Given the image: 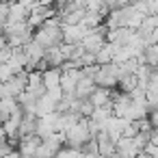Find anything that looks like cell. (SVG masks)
I'll return each mask as SVG.
<instances>
[{
	"instance_id": "obj_15",
	"label": "cell",
	"mask_w": 158,
	"mask_h": 158,
	"mask_svg": "<svg viewBox=\"0 0 158 158\" xmlns=\"http://www.w3.org/2000/svg\"><path fill=\"white\" fill-rule=\"evenodd\" d=\"M20 106H18V102H15V98H9V95H2L0 98V123H2L11 113H15Z\"/></svg>"
},
{
	"instance_id": "obj_8",
	"label": "cell",
	"mask_w": 158,
	"mask_h": 158,
	"mask_svg": "<svg viewBox=\"0 0 158 158\" xmlns=\"http://www.w3.org/2000/svg\"><path fill=\"white\" fill-rule=\"evenodd\" d=\"M110 95H113V91L110 89H102V87H95L91 93H89V102H91V106L93 108H102V106H110Z\"/></svg>"
},
{
	"instance_id": "obj_13",
	"label": "cell",
	"mask_w": 158,
	"mask_h": 158,
	"mask_svg": "<svg viewBox=\"0 0 158 158\" xmlns=\"http://www.w3.org/2000/svg\"><path fill=\"white\" fill-rule=\"evenodd\" d=\"M95 89V85H93V78H89V76H82L80 74V78H78V82H76V89H74V95L78 98V100H87L89 98V93Z\"/></svg>"
},
{
	"instance_id": "obj_5",
	"label": "cell",
	"mask_w": 158,
	"mask_h": 158,
	"mask_svg": "<svg viewBox=\"0 0 158 158\" xmlns=\"http://www.w3.org/2000/svg\"><path fill=\"white\" fill-rule=\"evenodd\" d=\"M89 31H85L80 24H74V26H67V24H61V44H67V46H78L85 35Z\"/></svg>"
},
{
	"instance_id": "obj_4",
	"label": "cell",
	"mask_w": 158,
	"mask_h": 158,
	"mask_svg": "<svg viewBox=\"0 0 158 158\" xmlns=\"http://www.w3.org/2000/svg\"><path fill=\"white\" fill-rule=\"evenodd\" d=\"M104 44H106V28H104L102 24L95 26V28H91V31L85 35V39L80 41L82 50H87V52H91V54H95Z\"/></svg>"
},
{
	"instance_id": "obj_9",
	"label": "cell",
	"mask_w": 158,
	"mask_h": 158,
	"mask_svg": "<svg viewBox=\"0 0 158 158\" xmlns=\"http://www.w3.org/2000/svg\"><path fill=\"white\" fill-rule=\"evenodd\" d=\"M59 80H61V69H59V67H46V69L41 72V85H44V91L59 89Z\"/></svg>"
},
{
	"instance_id": "obj_23",
	"label": "cell",
	"mask_w": 158,
	"mask_h": 158,
	"mask_svg": "<svg viewBox=\"0 0 158 158\" xmlns=\"http://www.w3.org/2000/svg\"><path fill=\"white\" fill-rule=\"evenodd\" d=\"M5 95V87H2V82H0V98Z\"/></svg>"
},
{
	"instance_id": "obj_14",
	"label": "cell",
	"mask_w": 158,
	"mask_h": 158,
	"mask_svg": "<svg viewBox=\"0 0 158 158\" xmlns=\"http://www.w3.org/2000/svg\"><path fill=\"white\" fill-rule=\"evenodd\" d=\"M44 63L48 67H61L65 61H63V54L59 50V46H52V48H46L44 50Z\"/></svg>"
},
{
	"instance_id": "obj_12",
	"label": "cell",
	"mask_w": 158,
	"mask_h": 158,
	"mask_svg": "<svg viewBox=\"0 0 158 158\" xmlns=\"http://www.w3.org/2000/svg\"><path fill=\"white\" fill-rule=\"evenodd\" d=\"M95 143H98V156H102V158L115 156V141H110L108 134H106L104 130L95 136Z\"/></svg>"
},
{
	"instance_id": "obj_25",
	"label": "cell",
	"mask_w": 158,
	"mask_h": 158,
	"mask_svg": "<svg viewBox=\"0 0 158 158\" xmlns=\"http://www.w3.org/2000/svg\"><path fill=\"white\" fill-rule=\"evenodd\" d=\"M0 37H2V31H0Z\"/></svg>"
},
{
	"instance_id": "obj_1",
	"label": "cell",
	"mask_w": 158,
	"mask_h": 158,
	"mask_svg": "<svg viewBox=\"0 0 158 158\" xmlns=\"http://www.w3.org/2000/svg\"><path fill=\"white\" fill-rule=\"evenodd\" d=\"M33 41L37 46H41L44 50L52 48V46H59L61 44V22H59V18H50L39 28H35L33 31Z\"/></svg>"
},
{
	"instance_id": "obj_2",
	"label": "cell",
	"mask_w": 158,
	"mask_h": 158,
	"mask_svg": "<svg viewBox=\"0 0 158 158\" xmlns=\"http://www.w3.org/2000/svg\"><path fill=\"white\" fill-rule=\"evenodd\" d=\"M121 76H123V74H121V67L115 65V63H108V65H102V67L95 72V76H93V85L113 91V87H117V80H119Z\"/></svg>"
},
{
	"instance_id": "obj_21",
	"label": "cell",
	"mask_w": 158,
	"mask_h": 158,
	"mask_svg": "<svg viewBox=\"0 0 158 158\" xmlns=\"http://www.w3.org/2000/svg\"><path fill=\"white\" fill-rule=\"evenodd\" d=\"M5 158H22V156H20V152H18V149H11V152H9Z\"/></svg>"
},
{
	"instance_id": "obj_18",
	"label": "cell",
	"mask_w": 158,
	"mask_h": 158,
	"mask_svg": "<svg viewBox=\"0 0 158 158\" xmlns=\"http://www.w3.org/2000/svg\"><path fill=\"white\" fill-rule=\"evenodd\" d=\"M158 31V15H145L141 20V26L136 28L139 35H147V33H154Z\"/></svg>"
},
{
	"instance_id": "obj_19",
	"label": "cell",
	"mask_w": 158,
	"mask_h": 158,
	"mask_svg": "<svg viewBox=\"0 0 158 158\" xmlns=\"http://www.w3.org/2000/svg\"><path fill=\"white\" fill-rule=\"evenodd\" d=\"M143 63L152 69H156V63H158V46H147L143 50Z\"/></svg>"
},
{
	"instance_id": "obj_20",
	"label": "cell",
	"mask_w": 158,
	"mask_h": 158,
	"mask_svg": "<svg viewBox=\"0 0 158 158\" xmlns=\"http://www.w3.org/2000/svg\"><path fill=\"white\" fill-rule=\"evenodd\" d=\"M91 110H93L91 102H89V100H80V104H78V115H80V117H89Z\"/></svg>"
},
{
	"instance_id": "obj_22",
	"label": "cell",
	"mask_w": 158,
	"mask_h": 158,
	"mask_svg": "<svg viewBox=\"0 0 158 158\" xmlns=\"http://www.w3.org/2000/svg\"><path fill=\"white\" fill-rule=\"evenodd\" d=\"M5 48H7V39H5V37H0V52H2Z\"/></svg>"
},
{
	"instance_id": "obj_17",
	"label": "cell",
	"mask_w": 158,
	"mask_h": 158,
	"mask_svg": "<svg viewBox=\"0 0 158 158\" xmlns=\"http://www.w3.org/2000/svg\"><path fill=\"white\" fill-rule=\"evenodd\" d=\"M35 126H37V117L35 115H22V121H20V130H18V136H28V134H35Z\"/></svg>"
},
{
	"instance_id": "obj_10",
	"label": "cell",
	"mask_w": 158,
	"mask_h": 158,
	"mask_svg": "<svg viewBox=\"0 0 158 158\" xmlns=\"http://www.w3.org/2000/svg\"><path fill=\"white\" fill-rule=\"evenodd\" d=\"M54 110H56V102L48 93L37 98V102H35V117H46V115H52Z\"/></svg>"
},
{
	"instance_id": "obj_24",
	"label": "cell",
	"mask_w": 158,
	"mask_h": 158,
	"mask_svg": "<svg viewBox=\"0 0 158 158\" xmlns=\"http://www.w3.org/2000/svg\"><path fill=\"white\" fill-rule=\"evenodd\" d=\"M106 158H117V156H106Z\"/></svg>"
},
{
	"instance_id": "obj_7",
	"label": "cell",
	"mask_w": 158,
	"mask_h": 158,
	"mask_svg": "<svg viewBox=\"0 0 158 158\" xmlns=\"http://www.w3.org/2000/svg\"><path fill=\"white\" fill-rule=\"evenodd\" d=\"M2 87H5V95L18 98V95L26 89V72H20V74L11 76L7 82H2Z\"/></svg>"
},
{
	"instance_id": "obj_16",
	"label": "cell",
	"mask_w": 158,
	"mask_h": 158,
	"mask_svg": "<svg viewBox=\"0 0 158 158\" xmlns=\"http://www.w3.org/2000/svg\"><path fill=\"white\" fill-rule=\"evenodd\" d=\"M113 117V113H110V106H102V108H93L91 110V115H89V119H93L102 130L106 128V123H108V119Z\"/></svg>"
},
{
	"instance_id": "obj_6",
	"label": "cell",
	"mask_w": 158,
	"mask_h": 158,
	"mask_svg": "<svg viewBox=\"0 0 158 158\" xmlns=\"http://www.w3.org/2000/svg\"><path fill=\"white\" fill-rule=\"evenodd\" d=\"M139 154H141V149H139V145L134 143V139L121 136V139L115 141V156H117V158H136Z\"/></svg>"
},
{
	"instance_id": "obj_11",
	"label": "cell",
	"mask_w": 158,
	"mask_h": 158,
	"mask_svg": "<svg viewBox=\"0 0 158 158\" xmlns=\"http://www.w3.org/2000/svg\"><path fill=\"white\" fill-rule=\"evenodd\" d=\"M28 9L20 5L18 0H9V11H7V22H26Z\"/></svg>"
},
{
	"instance_id": "obj_3",
	"label": "cell",
	"mask_w": 158,
	"mask_h": 158,
	"mask_svg": "<svg viewBox=\"0 0 158 158\" xmlns=\"http://www.w3.org/2000/svg\"><path fill=\"white\" fill-rule=\"evenodd\" d=\"M63 134H65V145H67V147H76V149H82V145H85L89 139H93V136L89 134V130H87L85 117L78 119V123H74L72 128H67Z\"/></svg>"
}]
</instances>
